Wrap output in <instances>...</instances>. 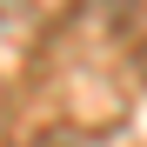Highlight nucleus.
Wrapping results in <instances>:
<instances>
[{"instance_id":"1","label":"nucleus","mask_w":147,"mask_h":147,"mask_svg":"<svg viewBox=\"0 0 147 147\" xmlns=\"http://www.w3.org/2000/svg\"><path fill=\"white\" fill-rule=\"evenodd\" d=\"M27 147H94V140H80V134H40V140H27Z\"/></svg>"}]
</instances>
